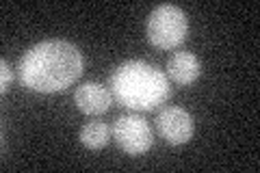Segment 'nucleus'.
Wrapping results in <instances>:
<instances>
[{
  "instance_id": "nucleus-1",
  "label": "nucleus",
  "mask_w": 260,
  "mask_h": 173,
  "mask_svg": "<svg viewBox=\"0 0 260 173\" xmlns=\"http://www.w3.org/2000/svg\"><path fill=\"white\" fill-rule=\"evenodd\" d=\"M83 76V54L63 39H48L20 56L18 80L35 93H56L70 89Z\"/></svg>"
},
{
  "instance_id": "nucleus-2",
  "label": "nucleus",
  "mask_w": 260,
  "mask_h": 173,
  "mask_svg": "<svg viewBox=\"0 0 260 173\" xmlns=\"http://www.w3.org/2000/svg\"><path fill=\"white\" fill-rule=\"evenodd\" d=\"M109 89L113 100L119 106L130 111H156L162 106L169 95V78L165 72L145 63V61H126L111 74Z\"/></svg>"
},
{
  "instance_id": "nucleus-3",
  "label": "nucleus",
  "mask_w": 260,
  "mask_h": 173,
  "mask_svg": "<svg viewBox=\"0 0 260 173\" xmlns=\"http://www.w3.org/2000/svg\"><path fill=\"white\" fill-rule=\"evenodd\" d=\"M189 18L176 5H158L145 24L148 41L158 50H174L186 39Z\"/></svg>"
},
{
  "instance_id": "nucleus-4",
  "label": "nucleus",
  "mask_w": 260,
  "mask_h": 173,
  "mask_svg": "<svg viewBox=\"0 0 260 173\" xmlns=\"http://www.w3.org/2000/svg\"><path fill=\"white\" fill-rule=\"evenodd\" d=\"M113 139L121 152L130 156H141L154 145V134L150 123L141 115H121L113 123Z\"/></svg>"
},
{
  "instance_id": "nucleus-5",
  "label": "nucleus",
  "mask_w": 260,
  "mask_h": 173,
  "mask_svg": "<svg viewBox=\"0 0 260 173\" xmlns=\"http://www.w3.org/2000/svg\"><path fill=\"white\" fill-rule=\"evenodd\" d=\"M158 134L172 145H184L193 136V117L180 106H165L156 115Z\"/></svg>"
},
{
  "instance_id": "nucleus-6",
  "label": "nucleus",
  "mask_w": 260,
  "mask_h": 173,
  "mask_svg": "<svg viewBox=\"0 0 260 173\" xmlns=\"http://www.w3.org/2000/svg\"><path fill=\"white\" fill-rule=\"evenodd\" d=\"M74 102H76L80 113L102 115V113H107L111 109L113 93H111L109 87L100 85V82H83L74 93Z\"/></svg>"
},
{
  "instance_id": "nucleus-7",
  "label": "nucleus",
  "mask_w": 260,
  "mask_h": 173,
  "mask_svg": "<svg viewBox=\"0 0 260 173\" xmlns=\"http://www.w3.org/2000/svg\"><path fill=\"white\" fill-rule=\"evenodd\" d=\"M200 74H202V63L193 52H186V50L176 52L167 61V78L174 80L180 87L193 85L200 78Z\"/></svg>"
},
{
  "instance_id": "nucleus-8",
  "label": "nucleus",
  "mask_w": 260,
  "mask_h": 173,
  "mask_svg": "<svg viewBox=\"0 0 260 173\" xmlns=\"http://www.w3.org/2000/svg\"><path fill=\"white\" fill-rule=\"evenodd\" d=\"M111 141V128L104 121H89L80 128V143L87 150H102Z\"/></svg>"
},
{
  "instance_id": "nucleus-9",
  "label": "nucleus",
  "mask_w": 260,
  "mask_h": 173,
  "mask_svg": "<svg viewBox=\"0 0 260 173\" xmlns=\"http://www.w3.org/2000/svg\"><path fill=\"white\" fill-rule=\"evenodd\" d=\"M0 74H3V76H0V93H7L9 91V87H11V82H13V72H11V67H9V63H7L5 59L0 61Z\"/></svg>"
}]
</instances>
